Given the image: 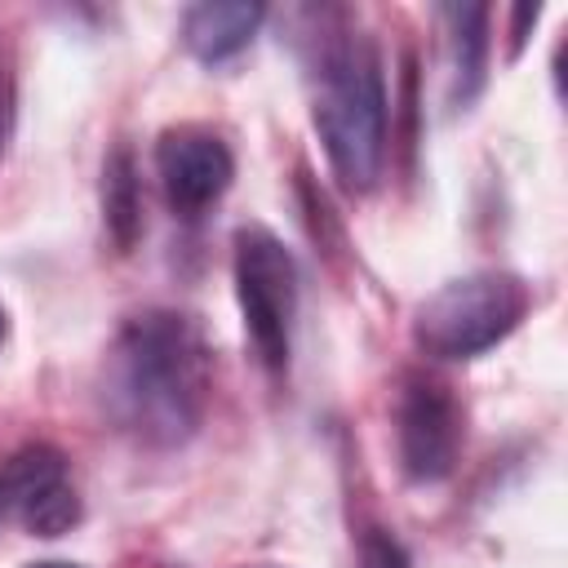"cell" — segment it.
I'll use <instances>...</instances> for the list:
<instances>
[{"label":"cell","mask_w":568,"mask_h":568,"mask_svg":"<svg viewBox=\"0 0 568 568\" xmlns=\"http://www.w3.org/2000/svg\"><path fill=\"white\" fill-rule=\"evenodd\" d=\"M488 4H444L453 44V106H470L488 71Z\"/></svg>","instance_id":"obj_8"},{"label":"cell","mask_w":568,"mask_h":568,"mask_svg":"<svg viewBox=\"0 0 568 568\" xmlns=\"http://www.w3.org/2000/svg\"><path fill=\"white\" fill-rule=\"evenodd\" d=\"M359 568H413V564H408L404 546H399L390 532L368 528L364 541H359Z\"/></svg>","instance_id":"obj_11"},{"label":"cell","mask_w":568,"mask_h":568,"mask_svg":"<svg viewBox=\"0 0 568 568\" xmlns=\"http://www.w3.org/2000/svg\"><path fill=\"white\" fill-rule=\"evenodd\" d=\"M537 18H541V4H515L510 9V58H519V49H524V40H528V31L537 27Z\"/></svg>","instance_id":"obj_12"},{"label":"cell","mask_w":568,"mask_h":568,"mask_svg":"<svg viewBox=\"0 0 568 568\" xmlns=\"http://www.w3.org/2000/svg\"><path fill=\"white\" fill-rule=\"evenodd\" d=\"M18 519H22L27 532H36V537H62V532H71V528L80 524V497H75L71 479H58L53 488H44Z\"/></svg>","instance_id":"obj_10"},{"label":"cell","mask_w":568,"mask_h":568,"mask_svg":"<svg viewBox=\"0 0 568 568\" xmlns=\"http://www.w3.org/2000/svg\"><path fill=\"white\" fill-rule=\"evenodd\" d=\"M106 399L146 444L173 448L195 435L209 404V346L178 311L133 315L111 351Z\"/></svg>","instance_id":"obj_1"},{"label":"cell","mask_w":568,"mask_h":568,"mask_svg":"<svg viewBox=\"0 0 568 568\" xmlns=\"http://www.w3.org/2000/svg\"><path fill=\"white\" fill-rule=\"evenodd\" d=\"M315 129L346 191H368L386 164V80L377 44L364 31H342L315 67Z\"/></svg>","instance_id":"obj_2"},{"label":"cell","mask_w":568,"mask_h":568,"mask_svg":"<svg viewBox=\"0 0 568 568\" xmlns=\"http://www.w3.org/2000/svg\"><path fill=\"white\" fill-rule=\"evenodd\" d=\"M0 337H4V306H0Z\"/></svg>","instance_id":"obj_15"},{"label":"cell","mask_w":568,"mask_h":568,"mask_svg":"<svg viewBox=\"0 0 568 568\" xmlns=\"http://www.w3.org/2000/svg\"><path fill=\"white\" fill-rule=\"evenodd\" d=\"M102 222L120 253H129L142 235V186L129 146H115L102 164Z\"/></svg>","instance_id":"obj_9"},{"label":"cell","mask_w":568,"mask_h":568,"mask_svg":"<svg viewBox=\"0 0 568 568\" xmlns=\"http://www.w3.org/2000/svg\"><path fill=\"white\" fill-rule=\"evenodd\" d=\"M27 568H80V564H67V559H40V564H27Z\"/></svg>","instance_id":"obj_14"},{"label":"cell","mask_w":568,"mask_h":568,"mask_svg":"<svg viewBox=\"0 0 568 568\" xmlns=\"http://www.w3.org/2000/svg\"><path fill=\"white\" fill-rule=\"evenodd\" d=\"M4 129H9V67H4V49H0V146H4Z\"/></svg>","instance_id":"obj_13"},{"label":"cell","mask_w":568,"mask_h":568,"mask_svg":"<svg viewBox=\"0 0 568 568\" xmlns=\"http://www.w3.org/2000/svg\"><path fill=\"white\" fill-rule=\"evenodd\" d=\"M395 439H399V466L413 484H439L453 475L466 422L457 399L426 377H408L395 408Z\"/></svg>","instance_id":"obj_5"},{"label":"cell","mask_w":568,"mask_h":568,"mask_svg":"<svg viewBox=\"0 0 568 568\" xmlns=\"http://www.w3.org/2000/svg\"><path fill=\"white\" fill-rule=\"evenodd\" d=\"M262 18H266V9L253 0H204L182 13V44L191 49V58L217 67L248 49Z\"/></svg>","instance_id":"obj_7"},{"label":"cell","mask_w":568,"mask_h":568,"mask_svg":"<svg viewBox=\"0 0 568 568\" xmlns=\"http://www.w3.org/2000/svg\"><path fill=\"white\" fill-rule=\"evenodd\" d=\"M155 169H160L169 204L182 217H200L209 204H217L226 195V186L235 178L231 146L204 124L164 129L155 142Z\"/></svg>","instance_id":"obj_6"},{"label":"cell","mask_w":568,"mask_h":568,"mask_svg":"<svg viewBox=\"0 0 568 568\" xmlns=\"http://www.w3.org/2000/svg\"><path fill=\"white\" fill-rule=\"evenodd\" d=\"M528 315V284L510 271H475L435 288L413 315V342L435 359H470Z\"/></svg>","instance_id":"obj_3"},{"label":"cell","mask_w":568,"mask_h":568,"mask_svg":"<svg viewBox=\"0 0 568 568\" xmlns=\"http://www.w3.org/2000/svg\"><path fill=\"white\" fill-rule=\"evenodd\" d=\"M235 297L262 364L284 373L297 315V262L266 226L235 231Z\"/></svg>","instance_id":"obj_4"}]
</instances>
